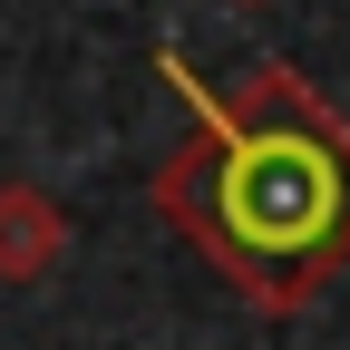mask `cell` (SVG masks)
Segmentation results:
<instances>
[{
	"label": "cell",
	"mask_w": 350,
	"mask_h": 350,
	"mask_svg": "<svg viewBox=\"0 0 350 350\" xmlns=\"http://www.w3.org/2000/svg\"><path fill=\"white\" fill-rule=\"evenodd\" d=\"M68 243V224L49 214V195H29V185H0V273L29 282V273H49Z\"/></svg>",
	"instance_id": "7a4b0ae2"
},
{
	"label": "cell",
	"mask_w": 350,
	"mask_h": 350,
	"mask_svg": "<svg viewBox=\"0 0 350 350\" xmlns=\"http://www.w3.org/2000/svg\"><path fill=\"white\" fill-rule=\"evenodd\" d=\"M224 224L243 262H301L321 253L340 224V185H331V156L301 146V137H253L224 175Z\"/></svg>",
	"instance_id": "6da1fadb"
}]
</instances>
